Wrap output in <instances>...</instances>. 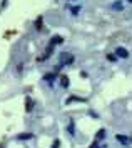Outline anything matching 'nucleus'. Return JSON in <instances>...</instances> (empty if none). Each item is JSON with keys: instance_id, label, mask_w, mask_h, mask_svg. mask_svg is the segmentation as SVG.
<instances>
[{"instance_id": "20e7f679", "label": "nucleus", "mask_w": 132, "mask_h": 148, "mask_svg": "<svg viewBox=\"0 0 132 148\" xmlns=\"http://www.w3.org/2000/svg\"><path fill=\"white\" fill-rule=\"evenodd\" d=\"M60 43H64V38L60 37V35H55V37H52V40H50V45H60Z\"/></svg>"}, {"instance_id": "6e6552de", "label": "nucleus", "mask_w": 132, "mask_h": 148, "mask_svg": "<svg viewBox=\"0 0 132 148\" xmlns=\"http://www.w3.org/2000/svg\"><path fill=\"white\" fill-rule=\"evenodd\" d=\"M17 138H19V140H30V138H32V133H22V135H19Z\"/></svg>"}, {"instance_id": "f257e3e1", "label": "nucleus", "mask_w": 132, "mask_h": 148, "mask_svg": "<svg viewBox=\"0 0 132 148\" xmlns=\"http://www.w3.org/2000/svg\"><path fill=\"white\" fill-rule=\"evenodd\" d=\"M59 62H60V67H62V65H69V63H72L74 62V55L64 52V53L59 55Z\"/></svg>"}, {"instance_id": "2eb2a0df", "label": "nucleus", "mask_w": 132, "mask_h": 148, "mask_svg": "<svg viewBox=\"0 0 132 148\" xmlns=\"http://www.w3.org/2000/svg\"><path fill=\"white\" fill-rule=\"evenodd\" d=\"M79 10H80V7H74L72 8V14H79Z\"/></svg>"}, {"instance_id": "1a4fd4ad", "label": "nucleus", "mask_w": 132, "mask_h": 148, "mask_svg": "<svg viewBox=\"0 0 132 148\" xmlns=\"http://www.w3.org/2000/svg\"><path fill=\"white\" fill-rule=\"evenodd\" d=\"M60 85H62L64 88L69 87V78H67V77H62V78H60Z\"/></svg>"}, {"instance_id": "ddd939ff", "label": "nucleus", "mask_w": 132, "mask_h": 148, "mask_svg": "<svg viewBox=\"0 0 132 148\" xmlns=\"http://www.w3.org/2000/svg\"><path fill=\"white\" fill-rule=\"evenodd\" d=\"M107 58H109L110 62H115V60H117V57H115V55H112V53H109V55H107Z\"/></svg>"}, {"instance_id": "423d86ee", "label": "nucleus", "mask_w": 132, "mask_h": 148, "mask_svg": "<svg viewBox=\"0 0 132 148\" xmlns=\"http://www.w3.org/2000/svg\"><path fill=\"white\" fill-rule=\"evenodd\" d=\"M104 136H106V130L102 128V130H99V132H97V135H95V141H100Z\"/></svg>"}, {"instance_id": "9d476101", "label": "nucleus", "mask_w": 132, "mask_h": 148, "mask_svg": "<svg viewBox=\"0 0 132 148\" xmlns=\"http://www.w3.org/2000/svg\"><path fill=\"white\" fill-rule=\"evenodd\" d=\"M67 130H69V133H70V135H74V132H75V125H74V121H70V123H69Z\"/></svg>"}, {"instance_id": "f3484780", "label": "nucleus", "mask_w": 132, "mask_h": 148, "mask_svg": "<svg viewBox=\"0 0 132 148\" xmlns=\"http://www.w3.org/2000/svg\"><path fill=\"white\" fill-rule=\"evenodd\" d=\"M69 2H74V0H69Z\"/></svg>"}, {"instance_id": "f03ea898", "label": "nucleus", "mask_w": 132, "mask_h": 148, "mask_svg": "<svg viewBox=\"0 0 132 148\" xmlns=\"http://www.w3.org/2000/svg\"><path fill=\"white\" fill-rule=\"evenodd\" d=\"M115 55H117L119 58H127V57H129V52H127L126 48L119 47V48H117V50H115Z\"/></svg>"}, {"instance_id": "0eeeda50", "label": "nucleus", "mask_w": 132, "mask_h": 148, "mask_svg": "<svg viewBox=\"0 0 132 148\" xmlns=\"http://www.w3.org/2000/svg\"><path fill=\"white\" fill-rule=\"evenodd\" d=\"M25 105H27V112H30V110H32V107H33V100L30 98V97H27Z\"/></svg>"}, {"instance_id": "f8f14e48", "label": "nucleus", "mask_w": 132, "mask_h": 148, "mask_svg": "<svg viewBox=\"0 0 132 148\" xmlns=\"http://www.w3.org/2000/svg\"><path fill=\"white\" fill-rule=\"evenodd\" d=\"M44 23V20H42V17L40 18H37V22H35V27H37V30H40V25Z\"/></svg>"}, {"instance_id": "4468645a", "label": "nucleus", "mask_w": 132, "mask_h": 148, "mask_svg": "<svg viewBox=\"0 0 132 148\" xmlns=\"http://www.w3.org/2000/svg\"><path fill=\"white\" fill-rule=\"evenodd\" d=\"M59 145H60V141L55 140V141H53V145H52V148H59Z\"/></svg>"}, {"instance_id": "39448f33", "label": "nucleus", "mask_w": 132, "mask_h": 148, "mask_svg": "<svg viewBox=\"0 0 132 148\" xmlns=\"http://www.w3.org/2000/svg\"><path fill=\"white\" fill-rule=\"evenodd\" d=\"M122 8H124V3H122L120 0H117V2L112 3V10H122Z\"/></svg>"}, {"instance_id": "9b49d317", "label": "nucleus", "mask_w": 132, "mask_h": 148, "mask_svg": "<svg viewBox=\"0 0 132 148\" xmlns=\"http://www.w3.org/2000/svg\"><path fill=\"white\" fill-rule=\"evenodd\" d=\"M44 80H47V82H52V80H55V75H53V73H47L45 77H44Z\"/></svg>"}, {"instance_id": "dca6fc26", "label": "nucleus", "mask_w": 132, "mask_h": 148, "mask_svg": "<svg viewBox=\"0 0 132 148\" xmlns=\"http://www.w3.org/2000/svg\"><path fill=\"white\" fill-rule=\"evenodd\" d=\"M90 148H99V145H97V141H94L92 145H90Z\"/></svg>"}, {"instance_id": "7ed1b4c3", "label": "nucleus", "mask_w": 132, "mask_h": 148, "mask_svg": "<svg viewBox=\"0 0 132 148\" xmlns=\"http://www.w3.org/2000/svg\"><path fill=\"white\" fill-rule=\"evenodd\" d=\"M115 138H117L120 143H124V145H129V143H132V138H129V136H124V135H115Z\"/></svg>"}]
</instances>
